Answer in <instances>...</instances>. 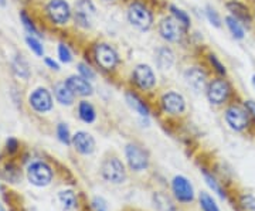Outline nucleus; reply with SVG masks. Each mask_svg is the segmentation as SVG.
<instances>
[{"instance_id":"f257e3e1","label":"nucleus","mask_w":255,"mask_h":211,"mask_svg":"<svg viewBox=\"0 0 255 211\" xmlns=\"http://www.w3.org/2000/svg\"><path fill=\"white\" fill-rule=\"evenodd\" d=\"M91 58L94 65L102 73H115L122 63L117 47L108 41H97L91 47Z\"/></svg>"},{"instance_id":"f03ea898","label":"nucleus","mask_w":255,"mask_h":211,"mask_svg":"<svg viewBox=\"0 0 255 211\" xmlns=\"http://www.w3.org/2000/svg\"><path fill=\"white\" fill-rule=\"evenodd\" d=\"M204 95L207 101L213 106H226L227 104L234 101L237 91L228 77H211L204 90Z\"/></svg>"},{"instance_id":"7ed1b4c3","label":"nucleus","mask_w":255,"mask_h":211,"mask_svg":"<svg viewBox=\"0 0 255 211\" xmlns=\"http://www.w3.org/2000/svg\"><path fill=\"white\" fill-rule=\"evenodd\" d=\"M127 20L137 31L146 33L155 26V11L143 0H132L127 7Z\"/></svg>"},{"instance_id":"20e7f679","label":"nucleus","mask_w":255,"mask_h":211,"mask_svg":"<svg viewBox=\"0 0 255 211\" xmlns=\"http://www.w3.org/2000/svg\"><path fill=\"white\" fill-rule=\"evenodd\" d=\"M224 122L236 133H244L250 130L251 126L254 125L250 113L247 112L246 106L243 101H231L224 106V113H223Z\"/></svg>"},{"instance_id":"39448f33","label":"nucleus","mask_w":255,"mask_h":211,"mask_svg":"<svg viewBox=\"0 0 255 211\" xmlns=\"http://www.w3.org/2000/svg\"><path fill=\"white\" fill-rule=\"evenodd\" d=\"M187 31L170 14L163 16L157 21V34L167 44H182L187 37Z\"/></svg>"},{"instance_id":"423d86ee","label":"nucleus","mask_w":255,"mask_h":211,"mask_svg":"<svg viewBox=\"0 0 255 211\" xmlns=\"http://www.w3.org/2000/svg\"><path fill=\"white\" fill-rule=\"evenodd\" d=\"M130 84L136 88L137 91L152 92L157 87V75L153 67L146 63L136 64L130 71Z\"/></svg>"},{"instance_id":"0eeeda50","label":"nucleus","mask_w":255,"mask_h":211,"mask_svg":"<svg viewBox=\"0 0 255 211\" xmlns=\"http://www.w3.org/2000/svg\"><path fill=\"white\" fill-rule=\"evenodd\" d=\"M44 10L50 23L58 27L67 26L73 20V6L68 0H48Z\"/></svg>"},{"instance_id":"6e6552de","label":"nucleus","mask_w":255,"mask_h":211,"mask_svg":"<svg viewBox=\"0 0 255 211\" xmlns=\"http://www.w3.org/2000/svg\"><path fill=\"white\" fill-rule=\"evenodd\" d=\"M98 14L94 0H75L73 6V21L81 30H90L94 24V18Z\"/></svg>"},{"instance_id":"1a4fd4ad","label":"nucleus","mask_w":255,"mask_h":211,"mask_svg":"<svg viewBox=\"0 0 255 211\" xmlns=\"http://www.w3.org/2000/svg\"><path fill=\"white\" fill-rule=\"evenodd\" d=\"M159 105L164 113L170 116H180L187 110V101L184 95L174 90L164 91L159 98Z\"/></svg>"},{"instance_id":"9d476101","label":"nucleus","mask_w":255,"mask_h":211,"mask_svg":"<svg viewBox=\"0 0 255 211\" xmlns=\"http://www.w3.org/2000/svg\"><path fill=\"white\" fill-rule=\"evenodd\" d=\"M224 7L227 14L240 20L247 28L253 27L254 23V6L248 0H226Z\"/></svg>"},{"instance_id":"9b49d317","label":"nucleus","mask_w":255,"mask_h":211,"mask_svg":"<svg viewBox=\"0 0 255 211\" xmlns=\"http://www.w3.org/2000/svg\"><path fill=\"white\" fill-rule=\"evenodd\" d=\"M183 80L187 84V87L194 92H204L210 77L204 67L201 65H189L183 71Z\"/></svg>"},{"instance_id":"f8f14e48","label":"nucleus","mask_w":255,"mask_h":211,"mask_svg":"<svg viewBox=\"0 0 255 211\" xmlns=\"http://www.w3.org/2000/svg\"><path fill=\"white\" fill-rule=\"evenodd\" d=\"M101 175L104 180L114 184H121L127 179L125 165L119 160L118 157H108L104 160L101 166Z\"/></svg>"},{"instance_id":"ddd939ff","label":"nucleus","mask_w":255,"mask_h":211,"mask_svg":"<svg viewBox=\"0 0 255 211\" xmlns=\"http://www.w3.org/2000/svg\"><path fill=\"white\" fill-rule=\"evenodd\" d=\"M28 105L37 113H47L53 109L54 100L51 92L47 90L46 87H37L28 95Z\"/></svg>"},{"instance_id":"4468645a","label":"nucleus","mask_w":255,"mask_h":211,"mask_svg":"<svg viewBox=\"0 0 255 211\" xmlns=\"http://www.w3.org/2000/svg\"><path fill=\"white\" fill-rule=\"evenodd\" d=\"M125 157L129 167L135 172H142L149 166V156L143 147L136 143H128L125 146Z\"/></svg>"},{"instance_id":"2eb2a0df","label":"nucleus","mask_w":255,"mask_h":211,"mask_svg":"<svg viewBox=\"0 0 255 211\" xmlns=\"http://www.w3.org/2000/svg\"><path fill=\"white\" fill-rule=\"evenodd\" d=\"M27 179L30 183L37 187H44L50 184L53 179V170L51 167L44 162H34L28 166Z\"/></svg>"},{"instance_id":"dca6fc26","label":"nucleus","mask_w":255,"mask_h":211,"mask_svg":"<svg viewBox=\"0 0 255 211\" xmlns=\"http://www.w3.org/2000/svg\"><path fill=\"white\" fill-rule=\"evenodd\" d=\"M64 83L67 84V87L74 92L75 97H81V98H87L94 95V85L91 81L85 80L80 74H73L68 75Z\"/></svg>"},{"instance_id":"f3484780","label":"nucleus","mask_w":255,"mask_h":211,"mask_svg":"<svg viewBox=\"0 0 255 211\" xmlns=\"http://www.w3.org/2000/svg\"><path fill=\"white\" fill-rule=\"evenodd\" d=\"M71 145L78 153H81L84 156L92 155L95 152V147H97L94 136L85 130H78L74 133L73 139H71Z\"/></svg>"},{"instance_id":"a211bd4d","label":"nucleus","mask_w":255,"mask_h":211,"mask_svg":"<svg viewBox=\"0 0 255 211\" xmlns=\"http://www.w3.org/2000/svg\"><path fill=\"white\" fill-rule=\"evenodd\" d=\"M155 64L160 71H170L176 65L177 55L170 46H160L155 50Z\"/></svg>"},{"instance_id":"6ab92c4d","label":"nucleus","mask_w":255,"mask_h":211,"mask_svg":"<svg viewBox=\"0 0 255 211\" xmlns=\"http://www.w3.org/2000/svg\"><path fill=\"white\" fill-rule=\"evenodd\" d=\"M172 189L176 199L180 203H190L194 199V190L191 183L183 176H176L172 182Z\"/></svg>"},{"instance_id":"aec40b11","label":"nucleus","mask_w":255,"mask_h":211,"mask_svg":"<svg viewBox=\"0 0 255 211\" xmlns=\"http://www.w3.org/2000/svg\"><path fill=\"white\" fill-rule=\"evenodd\" d=\"M125 101L128 106L132 110H135L140 118H149L150 116V108L147 102L133 90H127L125 91Z\"/></svg>"},{"instance_id":"412c9836","label":"nucleus","mask_w":255,"mask_h":211,"mask_svg":"<svg viewBox=\"0 0 255 211\" xmlns=\"http://www.w3.org/2000/svg\"><path fill=\"white\" fill-rule=\"evenodd\" d=\"M224 27L227 28L228 34L233 37V40H236V41H244L247 38V33L250 30L240 20L233 17L231 14L224 16Z\"/></svg>"},{"instance_id":"4be33fe9","label":"nucleus","mask_w":255,"mask_h":211,"mask_svg":"<svg viewBox=\"0 0 255 211\" xmlns=\"http://www.w3.org/2000/svg\"><path fill=\"white\" fill-rule=\"evenodd\" d=\"M54 91V97L57 102L63 106H71L75 101V95L74 92L67 87V84L61 81V83H57L53 88Z\"/></svg>"},{"instance_id":"5701e85b","label":"nucleus","mask_w":255,"mask_h":211,"mask_svg":"<svg viewBox=\"0 0 255 211\" xmlns=\"http://www.w3.org/2000/svg\"><path fill=\"white\" fill-rule=\"evenodd\" d=\"M77 112H78V116L84 123H88L91 125L97 120V109L95 106L92 105L91 102L87 101V100H82L78 102L77 105Z\"/></svg>"},{"instance_id":"b1692460","label":"nucleus","mask_w":255,"mask_h":211,"mask_svg":"<svg viewBox=\"0 0 255 211\" xmlns=\"http://www.w3.org/2000/svg\"><path fill=\"white\" fill-rule=\"evenodd\" d=\"M206 61H207V65H209L210 70L216 74L217 77H228L227 65L223 63V60L216 53H211V51L207 53Z\"/></svg>"},{"instance_id":"393cba45","label":"nucleus","mask_w":255,"mask_h":211,"mask_svg":"<svg viewBox=\"0 0 255 211\" xmlns=\"http://www.w3.org/2000/svg\"><path fill=\"white\" fill-rule=\"evenodd\" d=\"M167 11H169V14L173 18H176L186 30H190L191 16L186 11V10L182 9V7H179V6H176L173 3H170V4L167 6Z\"/></svg>"},{"instance_id":"a878e982","label":"nucleus","mask_w":255,"mask_h":211,"mask_svg":"<svg viewBox=\"0 0 255 211\" xmlns=\"http://www.w3.org/2000/svg\"><path fill=\"white\" fill-rule=\"evenodd\" d=\"M203 16L209 21V24L214 28H221L224 26V17L220 14V11L211 4H207L203 9Z\"/></svg>"},{"instance_id":"bb28decb","label":"nucleus","mask_w":255,"mask_h":211,"mask_svg":"<svg viewBox=\"0 0 255 211\" xmlns=\"http://www.w3.org/2000/svg\"><path fill=\"white\" fill-rule=\"evenodd\" d=\"M11 67H13V73H14V75H16L17 78H20V80H28V78H30V75H31V73H30V67H28L27 61H26L21 55H17V57L14 58Z\"/></svg>"},{"instance_id":"cd10ccee","label":"nucleus","mask_w":255,"mask_h":211,"mask_svg":"<svg viewBox=\"0 0 255 211\" xmlns=\"http://www.w3.org/2000/svg\"><path fill=\"white\" fill-rule=\"evenodd\" d=\"M18 17H20V21H21V24H23L24 30L27 31L30 36H36L38 37V38H41L40 30L37 28L36 23L33 21V18L28 16L26 10H21V11H20V14H18Z\"/></svg>"},{"instance_id":"c85d7f7f","label":"nucleus","mask_w":255,"mask_h":211,"mask_svg":"<svg viewBox=\"0 0 255 211\" xmlns=\"http://www.w3.org/2000/svg\"><path fill=\"white\" fill-rule=\"evenodd\" d=\"M77 73L80 74L81 77H84L85 80L91 81V83H94L97 80V77H98L97 70L90 63H87V61H80L77 64Z\"/></svg>"},{"instance_id":"c756f323","label":"nucleus","mask_w":255,"mask_h":211,"mask_svg":"<svg viewBox=\"0 0 255 211\" xmlns=\"http://www.w3.org/2000/svg\"><path fill=\"white\" fill-rule=\"evenodd\" d=\"M58 200L65 210H74L77 207V197L73 190H63L58 194Z\"/></svg>"},{"instance_id":"7c9ffc66","label":"nucleus","mask_w":255,"mask_h":211,"mask_svg":"<svg viewBox=\"0 0 255 211\" xmlns=\"http://www.w3.org/2000/svg\"><path fill=\"white\" fill-rule=\"evenodd\" d=\"M57 55H58V60L63 63V64H71L74 61V53L71 50V47L65 43H60L57 46Z\"/></svg>"},{"instance_id":"2f4dec72","label":"nucleus","mask_w":255,"mask_h":211,"mask_svg":"<svg viewBox=\"0 0 255 211\" xmlns=\"http://www.w3.org/2000/svg\"><path fill=\"white\" fill-rule=\"evenodd\" d=\"M26 44L27 47L31 50V53L33 54H36L37 57H44V46L41 44V41H40V38L36 36H30L28 34L26 37Z\"/></svg>"},{"instance_id":"473e14b6","label":"nucleus","mask_w":255,"mask_h":211,"mask_svg":"<svg viewBox=\"0 0 255 211\" xmlns=\"http://www.w3.org/2000/svg\"><path fill=\"white\" fill-rule=\"evenodd\" d=\"M201 173H203V177H204V180H206V183L209 184V187L214 192V193H217L221 197V199H224L226 197V193L223 192V189H221V186L219 184V182L216 180V177L213 175H210L209 172L206 170V169H203L201 170Z\"/></svg>"},{"instance_id":"72a5a7b5","label":"nucleus","mask_w":255,"mask_h":211,"mask_svg":"<svg viewBox=\"0 0 255 211\" xmlns=\"http://www.w3.org/2000/svg\"><path fill=\"white\" fill-rule=\"evenodd\" d=\"M57 138L64 145H71V139L73 135L70 133V128L67 126V123H58L57 125Z\"/></svg>"},{"instance_id":"f704fd0d","label":"nucleus","mask_w":255,"mask_h":211,"mask_svg":"<svg viewBox=\"0 0 255 211\" xmlns=\"http://www.w3.org/2000/svg\"><path fill=\"white\" fill-rule=\"evenodd\" d=\"M199 199H200V206L203 211H220L216 202L213 200V197H210L207 193H204V192L200 193Z\"/></svg>"},{"instance_id":"c9c22d12","label":"nucleus","mask_w":255,"mask_h":211,"mask_svg":"<svg viewBox=\"0 0 255 211\" xmlns=\"http://www.w3.org/2000/svg\"><path fill=\"white\" fill-rule=\"evenodd\" d=\"M155 203L160 211H173V204H172V202H170L166 196H163V194H157V196H155Z\"/></svg>"},{"instance_id":"e433bc0d","label":"nucleus","mask_w":255,"mask_h":211,"mask_svg":"<svg viewBox=\"0 0 255 211\" xmlns=\"http://www.w3.org/2000/svg\"><path fill=\"white\" fill-rule=\"evenodd\" d=\"M240 206L244 211H255V197L251 194H244L240 199Z\"/></svg>"},{"instance_id":"4c0bfd02","label":"nucleus","mask_w":255,"mask_h":211,"mask_svg":"<svg viewBox=\"0 0 255 211\" xmlns=\"http://www.w3.org/2000/svg\"><path fill=\"white\" fill-rule=\"evenodd\" d=\"M243 104L246 106L247 112L250 113L253 123L255 125V100H253V98H246V100H243Z\"/></svg>"},{"instance_id":"58836bf2","label":"nucleus","mask_w":255,"mask_h":211,"mask_svg":"<svg viewBox=\"0 0 255 211\" xmlns=\"http://www.w3.org/2000/svg\"><path fill=\"white\" fill-rule=\"evenodd\" d=\"M44 64L47 65V68H50L53 71H60V64L51 57H44Z\"/></svg>"},{"instance_id":"ea45409f","label":"nucleus","mask_w":255,"mask_h":211,"mask_svg":"<svg viewBox=\"0 0 255 211\" xmlns=\"http://www.w3.org/2000/svg\"><path fill=\"white\" fill-rule=\"evenodd\" d=\"M6 146H7V150L13 153V152H16V150H17L18 142L14 138H9L7 139V142H6Z\"/></svg>"},{"instance_id":"a19ab883","label":"nucleus","mask_w":255,"mask_h":211,"mask_svg":"<svg viewBox=\"0 0 255 211\" xmlns=\"http://www.w3.org/2000/svg\"><path fill=\"white\" fill-rule=\"evenodd\" d=\"M250 84H251V88L255 91V73H253L251 78H250Z\"/></svg>"},{"instance_id":"79ce46f5","label":"nucleus","mask_w":255,"mask_h":211,"mask_svg":"<svg viewBox=\"0 0 255 211\" xmlns=\"http://www.w3.org/2000/svg\"><path fill=\"white\" fill-rule=\"evenodd\" d=\"M0 6H6V0H0Z\"/></svg>"},{"instance_id":"37998d69","label":"nucleus","mask_w":255,"mask_h":211,"mask_svg":"<svg viewBox=\"0 0 255 211\" xmlns=\"http://www.w3.org/2000/svg\"><path fill=\"white\" fill-rule=\"evenodd\" d=\"M102 1H105V3H114V1H117V0H102Z\"/></svg>"},{"instance_id":"c03bdc74","label":"nucleus","mask_w":255,"mask_h":211,"mask_svg":"<svg viewBox=\"0 0 255 211\" xmlns=\"http://www.w3.org/2000/svg\"><path fill=\"white\" fill-rule=\"evenodd\" d=\"M253 28L255 30V4H254V23H253Z\"/></svg>"},{"instance_id":"a18cd8bd","label":"nucleus","mask_w":255,"mask_h":211,"mask_svg":"<svg viewBox=\"0 0 255 211\" xmlns=\"http://www.w3.org/2000/svg\"><path fill=\"white\" fill-rule=\"evenodd\" d=\"M0 211H4V209L1 207V204H0Z\"/></svg>"},{"instance_id":"49530a36","label":"nucleus","mask_w":255,"mask_h":211,"mask_svg":"<svg viewBox=\"0 0 255 211\" xmlns=\"http://www.w3.org/2000/svg\"><path fill=\"white\" fill-rule=\"evenodd\" d=\"M98 211H105V210H98Z\"/></svg>"}]
</instances>
